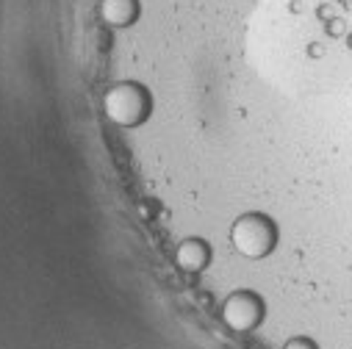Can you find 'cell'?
I'll return each mask as SVG.
<instances>
[{
	"mask_svg": "<svg viewBox=\"0 0 352 349\" xmlns=\"http://www.w3.org/2000/svg\"><path fill=\"white\" fill-rule=\"evenodd\" d=\"M230 244L244 258H267L278 244V225L267 214H244L230 227Z\"/></svg>",
	"mask_w": 352,
	"mask_h": 349,
	"instance_id": "7a4b0ae2",
	"label": "cell"
},
{
	"mask_svg": "<svg viewBox=\"0 0 352 349\" xmlns=\"http://www.w3.org/2000/svg\"><path fill=\"white\" fill-rule=\"evenodd\" d=\"M139 0H103L100 3V20L111 28H128L139 20Z\"/></svg>",
	"mask_w": 352,
	"mask_h": 349,
	"instance_id": "5b68a950",
	"label": "cell"
},
{
	"mask_svg": "<svg viewBox=\"0 0 352 349\" xmlns=\"http://www.w3.org/2000/svg\"><path fill=\"white\" fill-rule=\"evenodd\" d=\"M261 319H263V300L252 291H233L222 302V322L236 333L255 330Z\"/></svg>",
	"mask_w": 352,
	"mask_h": 349,
	"instance_id": "3957f363",
	"label": "cell"
},
{
	"mask_svg": "<svg viewBox=\"0 0 352 349\" xmlns=\"http://www.w3.org/2000/svg\"><path fill=\"white\" fill-rule=\"evenodd\" d=\"M150 109H153V98H150V92L144 89V86L136 83V80L114 83L111 89L106 92V98H103L106 117L114 125H120V128L142 125L150 117Z\"/></svg>",
	"mask_w": 352,
	"mask_h": 349,
	"instance_id": "6da1fadb",
	"label": "cell"
},
{
	"mask_svg": "<svg viewBox=\"0 0 352 349\" xmlns=\"http://www.w3.org/2000/svg\"><path fill=\"white\" fill-rule=\"evenodd\" d=\"M283 349H319V346H316V341H311L305 335H297V338H289Z\"/></svg>",
	"mask_w": 352,
	"mask_h": 349,
	"instance_id": "8992f818",
	"label": "cell"
},
{
	"mask_svg": "<svg viewBox=\"0 0 352 349\" xmlns=\"http://www.w3.org/2000/svg\"><path fill=\"white\" fill-rule=\"evenodd\" d=\"M175 264L189 275H197L211 264V247L203 238H186L175 249Z\"/></svg>",
	"mask_w": 352,
	"mask_h": 349,
	"instance_id": "277c9868",
	"label": "cell"
}]
</instances>
